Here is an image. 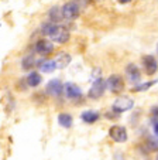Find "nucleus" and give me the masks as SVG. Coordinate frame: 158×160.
Segmentation results:
<instances>
[{"label": "nucleus", "mask_w": 158, "mask_h": 160, "mask_svg": "<svg viewBox=\"0 0 158 160\" xmlns=\"http://www.w3.org/2000/svg\"><path fill=\"white\" fill-rule=\"evenodd\" d=\"M69 37H71V34H69V30L66 27H64V26H55L54 31L50 34V38L52 42H57V44H65V42H68Z\"/></svg>", "instance_id": "obj_1"}, {"label": "nucleus", "mask_w": 158, "mask_h": 160, "mask_svg": "<svg viewBox=\"0 0 158 160\" xmlns=\"http://www.w3.org/2000/svg\"><path fill=\"white\" fill-rule=\"evenodd\" d=\"M61 12H62L64 20H75L81 14V7L75 2H69V3H65L61 7Z\"/></svg>", "instance_id": "obj_2"}, {"label": "nucleus", "mask_w": 158, "mask_h": 160, "mask_svg": "<svg viewBox=\"0 0 158 160\" xmlns=\"http://www.w3.org/2000/svg\"><path fill=\"white\" fill-rule=\"evenodd\" d=\"M106 88H108L110 92H113V94L122 92V91L124 89V79H123V77L119 75V74L110 75L108 78V81H106Z\"/></svg>", "instance_id": "obj_3"}, {"label": "nucleus", "mask_w": 158, "mask_h": 160, "mask_svg": "<svg viewBox=\"0 0 158 160\" xmlns=\"http://www.w3.org/2000/svg\"><path fill=\"white\" fill-rule=\"evenodd\" d=\"M134 106V101L128 97H120L112 105V111H114L116 113H123V112L130 111Z\"/></svg>", "instance_id": "obj_4"}, {"label": "nucleus", "mask_w": 158, "mask_h": 160, "mask_svg": "<svg viewBox=\"0 0 158 160\" xmlns=\"http://www.w3.org/2000/svg\"><path fill=\"white\" fill-rule=\"evenodd\" d=\"M104 91H106V82L102 78L95 79L92 84V87L89 88V92H88V97L90 99H99V98L103 97Z\"/></svg>", "instance_id": "obj_5"}, {"label": "nucleus", "mask_w": 158, "mask_h": 160, "mask_svg": "<svg viewBox=\"0 0 158 160\" xmlns=\"http://www.w3.org/2000/svg\"><path fill=\"white\" fill-rule=\"evenodd\" d=\"M109 136L117 143H124L127 142L128 135H127V129L124 126H120V125H113V126L109 129Z\"/></svg>", "instance_id": "obj_6"}, {"label": "nucleus", "mask_w": 158, "mask_h": 160, "mask_svg": "<svg viewBox=\"0 0 158 160\" xmlns=\"http://www.w3.org/2000/svg\"><path fill=\"white\" fill-rule=\"evenodd\" d=\"M45 92L52 98H60L64 94V84L57 78L51 79L47 84V87H45Z\"/></svg>", "instance_id": "obj_7"}, {"label": "nucleus", "mask_w": 158, "mask_h": 160, "mask_svg": "<svg viewBox=\"0 0 158 160\" xmlns=\"http://www.w3.org/2000/svg\"><path fill=\"white\" fill-rule=\"evenodd\" d=\"M34 50H36L37 54L42 55V57H47V55H50L51 52L54 51V42L47 40V38H41L36 42Z\"/></svg>", "instance_id": "obj_8"}, {"label": "nucleus", "mask_w": 158, "mask_h": 160, "mask_svg": "<svg viewBox=\"0 0 158 160\" xmlns=\"http://www.w3.org/2000/svg\"><path fill=\"white\" fill-rule=\"evenodd\" d=\"M64 92L68 99H78L82 97V89L74 82H66L64 84Z\"/></svg>", "instance_id": "obj_9"}, {"label": "nucleus", "mask_w": 158, "mask_h": 160, "mask_svg": "<svg viewBox=\"0 0 158 160\" xmlns=\"http://www.w3.org/2000/svg\"><path fill=\"white\" fill-rule=\"evenodd\" d=\"M143 65H144V71H146L147 75H154L158 70V62L152 55L143 57Z\"/></svg>", "instance_id": "obj_10"}, {"label": "nucleus", "mask_w": 158, "mask_h": 160, "mask_svg": "<svg viewBox=\"0 0 158 160\" xmlns=\"http://www.w3.org/2000/svg\"><path fill=\"white\" fill-rule=\"evenodd\" d=\"M71 60H72L71 54H68V52H64V51L58 52L57 58L54 60L57 70H64V68H66V67L71 64Z\"/></svg>", "instance_id": "obj_11"}, {"label": "nucleus", "mask_w": 158, "mask_h": 160, "mask_svg": "<svg viewBox=\"0 0 158 160\" xmlns=\"http://www.w3.org/2000/svg\"><path fill=\"white\" fill-rule=\"evenodd\" d=\"M37 67H38V70L41 71L42 74H51L57 70L54 60H41L37 62Z\"/></svg>", "instance_id": "obj_12"}, {"label": "nucleus", "mask_w": 158, "mask_h": 160, "mask_svg": "<svg viewBox=\"0 0 158 160\" xmlns=\"http://www.w3.org/2000/svg\"><path fill=\"white\" fill-rule=\"evenodd\" d=\"M99 118H100V113L93 111V109H88V111H84L81 113V119L85 122V123H89V125L98 122Z\"/></svg>", "instance_id": "obj_13"}, {"label": "nucleus", "mask_w": 158, "mask_h": 160, "mask_svg": "<svg viewBox=\"0 0 158 160\" xmlns=\"http://www.w3.org/2000/svg\"><path fill=\"white\" fill-rule=\"evenodd\" d=\"M126 74H127L128 79H130L131 82H138L141 78L140 70H138V67L134 65V64H128V65L126 67Z\"/></svg>", "instance_id": "obj_14"}, {"label": "nucleus", "mask_w": 158, "mask_h": 160, "mask_svg": "<svg viewBox=\"0 0 158 160\" xmlns=\"http://www.w3.org/2000/svg\"><path fill=\"white\" fill-rule=\"evenodd\" d=\"M42 82V77L40 72H36V71H33V72H30L27 77H26V84L28 85L30 88H37L40 84Z\"/></svg>", "instance_id": "obj_15"}, {"label": "nucleus", "mask_w": 158, "mask_h": 160, "mask_svg": "<svg viewBox=\"0 0 158 160\" xmlns=\"http://www.w3.org/2000/svg\"><path fill=\"white\" fill-rule=\"evenodd\" d=\"M58 123L62 128H65V129H69V128L72 126V123H74V118H72L71 113L62 112V113L58 115Z\"/></svg>", "instance_id": "obj_16"}, {"label": "nucleus", "mask_w": 158, "mask_h": 160, "mask_svg": "<svg viewBox=\"0 0 158 160\" xmlns=\"http://www.w3.org/2000/svg\"><path fill=\"white\" fill-rule=\"evenodd\" d=\"M38 61L36 60V55L34 54H27L26 57L21 60V70L27 71V70H31Z\"/></svg>", "instance_id": "obj_17"}, {"label": "nucleus", "mask_w": 158, "mask_h": 160, "mask_svg": "<svg viewBox=\"0 0 158 160\" xmlns=\"http://www.w3.org/2000/svg\"><path fill=\"white\" fill-rule=\"evenodd\" d=\"M48 16H50V20L52 21V23H55V24L64 20V17H62V12H61V9H60V7H57V6H54L52 9L50 10Z\"/></svg>", "instance_id": "obj_18"}, {"label": "nucleus", "mask_w": 158, "mask_h": 160, "mask_svg": "<svg viewBox=\"0 0 158 160\" xmlns=\"http://www.w3.org/2000/svg\"><path fill=\"white\" fill-rule=\"evenodd\" d=\"M55 23H52V21H47V23H44V24L41 26V34L42 36H48L50 37V34L54 31L55 28Z\"/></svg>", "instance_id": "obj_19"}, {"label": "nucleus", "mask_w": 158, "mask_h": 160, "mask_svg": "<svg viewBox=\"0 0 158 160\" xmlns=\"http://www.w3.org/2000/svg\"><path fill=\"white\" fill-rule=\"evenodd\" d=\"M157 84V81H150V82H147V84H141V85H137V87H134L133 88V92H141V91H147L150 87H152V85H155Z\"/></svg>", "instance_id": "obj_20"}, {"label": "nucleus", "mask_w": 158, "mask_h": 160, "mask_svg": "<svg viewBox=\"0 0 158 160\" xmlns=\"http://www.w3.org/2000/svg\"><path fill=\"white\" fill-rule=\"evenodd\" d=\"M154 133H155V136L158 138V121L154 122Z\"/></svg>", "instance_id": "obj_21"}, {"label": "nucleus", "mask_w": 158, "mask_h": 160, "mask_svg": "<svg viewBox=\"0 0 158 160\" xmlns=\"http://www.w3.org/2000/svg\"><path fill=\"white\" fill-rule=\"evenodd\" d=\"M119 3H122V4H127V3H130L131 0H117Z\"/></svg>", "instance_id": "obj_22"}, {"label": "nucleus", "mask_w": 158, "mask_h": 160, "mask_svg": "<svg viewBox=\"0 0 158 160\" xmlns=\"http://www.w3.org/2000/svg\"><path fill=\"white\" fill-rule=\"evenodd\" d=\"M155 160H158V156H157V159H155Z\"/></svg>", "instance_id": "obj_23"}, {"label": "nucleus", "mask_w": 158, "mask_h": 160, "mask_svg": "<svg viewBox=\"0 0 158 160\" xmlns=\"http://www.w3.org/2000/svg\"><path fill=\"white\" fill-rule=\"evenodd\" d=\"M157 51H158V47H157Z\"/></svg>", "instance_id": "obj_24"}, {"label": "nucleus", "mask_w": 158, "mask_h": 160, "mask_svg": "<svg viewBox=\"0 0 158 160\" xmlns=\"http://www.w3.org/2000/svg\"><path fill=\"white\" fill-rule=\"evenodd\" d=\"M0 26H2V23H0Z\"/></svg>", "instance_id": "obj_25"}]
</instances>
